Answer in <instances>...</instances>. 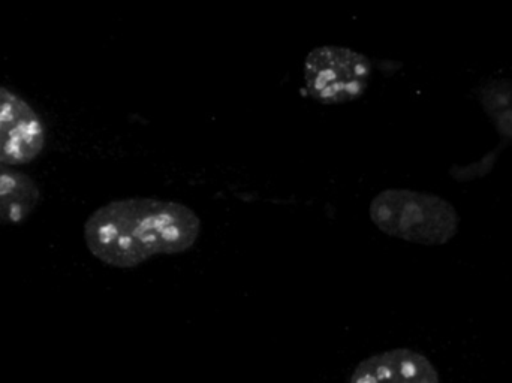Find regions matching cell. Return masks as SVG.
Returning a JSON list of instances; mask_svg holds the SVG:
<instances>
[{
  "mask_svg": "<svg viewBox=\"0 0 512 383\" xmlns=\"http://www.w3.org/2000/svg\"><path fill=\"white\" fill-rule=\"evenodd\" d=\"M203 223L182 202L116 199L93 211L83 237L90 255L113 268H135L159 255H182L197 244Z\"/></svg>",
  "mask_w": 512,
  "mask_h": 383,
  "instance_id": "6da1fadb",
  "label": "cell"
},
{
  "mask_svg": "<svg viewBox=\"0 0 512 383\" xmlns=\"http://www.w3.org/2000/svg\"><path fill=\"white\" fill-rule=\"evenodd\" d=\"M369 214L388 237L421 246H442L459 232L456 208L433 193L387 189L372 199Z\"/></svg>",
  "mask_w": 512,
  "mask_h": 383,
  "instance_id": "7a4b0ae2",
  "label": "cell"
},
{
  "mask_svg": "<svg viewBox=\"0 0 512 383\" xmlns=\"http://www.w3.org/2000/svg\"><path fill=\"white\" fill-rule=\"evenodd\" d=\"M372 78L369 57L348 47L322 45L313 48L304 62V81L312 99L322 105L357 101Z\"/></svg>",
  "mask_w": 512,
  "mask_h": 383,
  "instance_id": "3957f363",
  "label": "cell"
},
{
  "mask_svg": "<svg viewBox=\"0 0 512 383\" xmlns=\"http://www.w3.org/2000/svg\"><path fill=\"white\" fill-rule=\"evenodd\" d=\"M47 129L35 108L0 86V165L23 167L44 152Z\"/></svg>",
  "mask_w": 512,
  "mask_h": 383,
  "instance_id": "277c9868",
  "label": "cell"
},
{
  "mask_svg": "<svg viewBox=\"0 0 512 383\" xmlns=\"http://www.w3.org/2000/svg\"><path fill=\"white\" fill-rule=\"evenodd\" d=\"M349 383H441V378L426 355L397 348L361 361Z\"/></svg>",
  "mask_w": 512,
  "mask_h": 383,
  "instance_id": "5b68a950",
  "label": "cell"
},
{
  "mask_svg": "<svg viewBox=\"0 0 512 383\" xmlns=\"http://www.w3.org/2000/svg\"><path fill=\"white\" fill-rule=\"evenodd\" d=\"M41 202V191L29 174L0 165V226L26 222Z\"/></svg>",
  "mask_w": 512,
  "mask_h": 383,
  "instance_id": "8992f818",
  "label": "cell"
},
{
  "mask_svg": "<svg viewBox=\"0 0 512 383\" xmlns=\"http://www.w3.org/2000/svg\"><path fill=\"white\" fill-rule=\"evenodd\" d=\"M478 101L498 129L504 144L512 143V80H492L478 89Z\"/></svg>",
  "mask_w": 512,
  "mask_h": 383,
  "instance_id": "52a82bcc",
  "label": "cell"
}]
</instances>
